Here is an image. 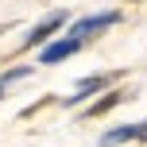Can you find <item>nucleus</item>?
I'll list each match as a JSON object with an SVG mask.
<instances>
[{
    "mask_svg": "<svg viewBox=\"0 0 147 147\" xmlns=\"http://www.w3.org/2000/svg\"><path fill=\"white\" fill-rule=\"evenodd\" d=\"M116 20H120V12H101V16H89V20H78V23H74V31H70V35H74V39H85V35H93V31L112 27Z\"/></svg>",
    "mask_w": 147,
    "mask_h": 147,
    "instance_id": "nucleus-1",
    "label": "nucleus"
},
{
    "mask_svg": "<svg viewBox=\"0 0 147 147\" xmlns=\"http://www.w3.org/2000/svg\"><path fill=\"white\" fill-rule=\"evenodd\" d=\"M62 23H66V16H62V12H54V16H47V20L39 23V27H31V35L23 39V47H39V43H47V39H51L54 31L62 27Z\"/></svg>",
    "mask_w": 147,
    "mask_h": 147,
    "instance_id": "nucleus-2",
    "label": "nucleus"
},
{
    "mask_svg": "<svg viewBox=\"0 0 147 147\" xmlns=\"http://www.w3.org/2000/svg\"><path fill=\"white\" fill-rule=\"evenodd\" d=\"M78 47H81V39H62V43H51V47H47V51H43V66H51V62H62V58H70V54L74 51H78Z\"/></svg>",
    "mask_w": 147,
    "mask_h": 147,
    "instance_id": "nucleus-3",
    "label": "nucleus"
},
{
    "mask_svg": "<svg viewBox=\"0 0 147 147\" xmlns=\"http://www.w3.org/2000/svg\"><path fill=\"white\" fill-rule=\"evenodd\" d=\"M128 140H140V124H124V128H116V132H105L101 147H116V143H128Z\"/></svg>",
    "mask_w": 147,
    "mask_h": 147,
    "instance_id": "nucleus-4",
    "label": "nucleus"
},
{
    "mask_svg": "<svg viewBox=\"0 0 147 147\" xmlns=\"http://www.w3.org/2000/svg\"><path fill=\"white\" fill-rule=\"evenodd\" d=\"M101 85H105V78H85V81H81V85H78V93H74V97H70L66 105H81V101H85L89 93H97V89H101Z\"/></svg>",
    "mask_w": 147,
    "mask_h": 147,
    "instance_id": "nucleus-5",
    "label": "nucleus"
},
{
    "mask_svg": "<svg viewBox=\"0 0 147 147\" xmlns=\"http://www.w3.org/2000/svg\"><path fill=\"white\" fill-rule=\"evenodd\" d=\"M116 101H124V97H120V93H112V97H105L101 105H93V109H89V112H93V116H97V112H105V109H112V105H116Z\"/></svg>",
    "mask_w": 147,
    "mask_h": 147,
    "instance_id": "nucleus-6",
    "label": "nucleus"
},
{
    "mask_svg": "<svg viewBox=\"0 0 147 147\" xmlns=\"http://www.w3.org/2000/svg\"><path fill=\"white\" fill-rule=\"evenodd\" d=\"M140 140H143V143H147V124H140Z\"/></svg>",
    "mask_w": 147,
    "mask_h": 147,
    "instance_id": "nucleus-7",
    "label": "nucleus"
},
{
    "mask_svg": "<svg viewBox=\"0 0 147 147\" xmlns=\"http://www.w3.org/2000/svg\"><path fill=\"white\" fill-rule=\"evenodd\" d=\"M0 93H4V81H0Z\"/></svg>",
    "mask_w": 147,
    "mask_h": 147,
    "instance_id": "nucleus-8",
    "label": "nucleus"
}]
</instances>
